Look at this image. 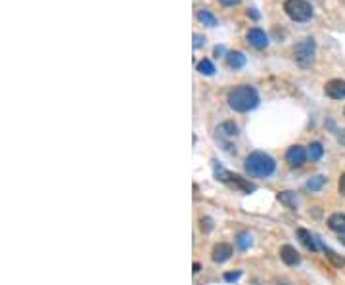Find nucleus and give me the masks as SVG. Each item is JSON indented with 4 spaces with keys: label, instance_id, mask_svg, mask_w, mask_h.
Listing matches in <instances>:
<instances>
[{
    "label": "nucleus",
    "instance_id": "423d86ee",
    "mask_svg": "<svg viewBox=\"0 0 345 285\" xmlns=\"http://www.w3.org/2000/svg\"><path fill=\"white\" fill-rule=\"evenodd\" d=\"M246 38H248L249 44H251L253 48H257V50H265V48L268 46V37L265 35V31H263V29H257V27L249 29Z\"/></svg>",
    "mask_w": 345,
    "mask_h": 285
},
{
    "label": "nucleus",
    "instance_id": "f3484780",
    "mask_svg": "<svg viewBox=\"0 0 345 285\" xmlns=\"http://www.w3.org/2000/svg\"><path fill=\"white\" fill-rule=\"evenodd\" d=\"M326 178L324 176H315V178H311V180L305 184V190L307 191H318L322 186H324Z\"/></svg>",
    "mask_w": 345,
    "mask_h": 285
},
{
    "label": "nucleus",
    "instance_id": "20e7f679",
    "mask_svg": "<svg viewBox=\"0 0 345 285\" xmlns=\"http://www.w3.org/2000/svg\"><path fill=\"white\" fill-rule=\"evenodd\" d=\"M284 12L288 14V18L294 21H307L313 16V6L307 0H286Z\"/></svg>",
    "mask_w": 345,
    "mask_h": 285
},
{
    "label": "nucleus",
    "instance_id": "1a4fd4ad",
    "mask_svg": "<svg viewBox=\"0 0 345 285\" xmlns=\"http://www.w3.org/2000/svg\"><path fill=\"white\" fill-rule=\"evenodd\" d=\"M280 258H282V262L288 264V266H296V264H299V253H297L296 247H292V245H284V247L280 249Z\"/></svg>",
    "mask_w": 345,
    "mask_h": 285
},
{
    "label": "nucleus",
    "instance_id": "4be33fe9",
    "mask_svg": "<svg viewBox=\"0 0 345 285\" xmlns=\"http://www.w3.org/2000/svg\"><path fill=\"white\" fill-rule=\"evenodd\" d=\"M240 276H242V272H230V274H224V279L226 281H236V279H240Z\"/></svg>",
    "mask_w": 345,
    "mask_h": 285
},
{
    "label": "nucleus",
    "instance_id": "6ab92c4d",
    "mask_svg": "<svg viewBox=\"0 0 345 285\" xmlns=\"http://www.w3.org/2000/svg\"><path fill=\"white\" fill-rule=\"evenodd\" d=\"M230 178H232V182H234V184H238L240 188H242V190H246V191H248V193H249V191H253V190H255V188H253L251 184H246V182L242 180L240 176H230Z\"/></svg>",
    "mask_w": 345,
    "mask_h": 285
},
{
    "label": "nucleus",
    "instance_id": "2eb2a0df",
    "mask_svg": "<svg viewBox=\"0 0 345 285\" xmlns=\"http://www.w3.org/2000/svg\"><path fill=\"white\" fill-rule=\"evenodd\" d=\"M309 157H311V161H318L322 155H324V148L320 146L318 142H313L311 146H309Z\"/></svg>",
    "mask_w": 345,
    "mask_h": 285
},
{
    "label": "nucleus",
    "instance_id": "0eeeda50",
    "mask_svg": "<svg viewBox=\"0 0 345 285\" xmlns=\"http://www.w3.org/2000/svg\"><path fill=\"white\" fill-rule=\"evenodd\" d=\"M324 92L328 98H332V100H343L345 98V81L341 79H332V81H328L324 86Z\"/></svg>",
    "mask_w": 345,
    "mask_h": 285
},
{
    "label": "nucleus",
    "instance_id": "bb28decb",
    "mask_svg": "<svg viewBox=\"0 0 345 285\" xmlns=\"http://www.w3.org/2000/svg\"><path fill=\"white\" fill-rule=\"evenodd\" d=\"M341 243L345 245V234H341Z\"/></svg>",
    "mask_w": 345,
    "mask_h": 285
},
{
    "label": "nucleus",
    "instance_id": "412c9836",
    "mask_svg": "<svg viewBox=\"0 0 345 285\" xmlns=\"http://www.w3.org/2000/svg\"><path fill=\"white\" fill-rule=\"evenodd\" d=\"M205 44V37H201V35H194V48H200V46H203Z\"/></svg>",
    "mask_w": 345,
    "mask_h": 285
},
{
    "label": "nucleus",
    "instance_id": "9d476101",
    "mask_svg": "<svg viewBox=\"0 0 345 285\" xmlns=\"http://www.w3.org/2000/svg\"><path fill=\"white\" fill-rule=\"evenodd\" d=\"M328 228L335 232V234H345V215L341 212H334L328 219Z\"/></svg>",
    "mask_w": 345,
    "mask_h": 285
},
{
    "label": "nucleus",
    "instance_id": "a878e982",
    "mask_svg": "<svg viewBox=\"0 0 345 285\" xmlns=\"http://www.w3.org/2000/svg\"><path fill=\"white\" fill-rule=\"evenodd\" d=\"M200 270H201V264L200 262H196V264H194V274H198Z\"/></svg>",
    "mask_w": 345,
    "mask_h": 285
},
{
    "label": "nucleus",
    "instance_id": "a211bd4d",
    "mask_svg": "<svg viewBox=\"0 0 345 285\" xmlns=\"http://www.w3.org/2000/svg\"><path fill=\"white\" fill-rule=\"evenodd\" d=\"M278 199L282 201L284 205H288V207H296V203H297V199H296V193H292V191H282L280 195H278Z\"/></svg>",
    "mask_w": 345,
    "mask_h": 285
},
{
    "label": "nucleus",
    "instance_id": "cd10ccee",
    "mask_svg": "<svg viewBox=\"0 0 345 285\" xmlns=\"http://www.w3.org/2000/svg\"><path fill=\"white\" fill-rule=\"evenodd\" d=\"M343 113H345V111H343Z\"/></svg>",
    "mask_w": 345,
    "mask_h": 285
},
{
    "label": "nucleus",
    "instance_id": "b1692460",
    "mask_svg": "<svg viewBox=\"0 0 345 285\" xmlns=\"http://www.w3.org/2000/svg\"><path fill=\"white\" fill-rule=\"evenodd\" d=\"M337 188H339V193L345 195V172L341 174V178H339V184H337Z\"/></svg>",
    "mask_w": 345,
    "mask_h": 285
},
{
    "label": "nucleus",
    "instance_id": "393cba45",
    "mask_svg": "<svg viewBox=\"0 0 345 285\" xmlns=\"http://www.w3.org/2000/svg\"><path fill=\"white\" fill-rule=\"evenodd\" d=\"M224 6H234V4H238L240 0H220Z\"/></svg>",
    "mask_w": 345,
    "mask_h": 285
},
{
    "label": "nucleus",
    "instance_id": "7ed1b4c3",
    "mask_svg": "<svg viewBox=\"0 0 345 285\" xmlns=\"http://www.w3.org/2000/svg\"><path fill=\"white\" fill-rule=\"evenodd\" d=\"M316 44L313 38H303L294 46V59L299 67H309L315 61Z\"/></svg>",
    "mask_w": 345,
    "mask_h": 285
},
{
    "label": "nucleus",
    "instance_id": "dca6fc26",
    "mask_svg": "<svg viewBox=\"0 0 345 285\" xmlns=\"http://www.w3.org/2000/svg\"><path fill=\"white\" fill-rule=\"evenodd\" d=\"M198 71H200L201 75H205V77H211V75H215V65L211 63L209 59H201L200 63H198Z\"/></svg>",
    "mask_w": 345,
    "mask_h": 285
},
{
    "label": "nucleus",
    "instance_id": "9b49d317",
    "mask_svg": "<svg viewBox=\"0 0 345 285\" xmlns=\"http://www.w3.org/2000/svg\"><path fill=\"white\" fill-rule=\"evenodd\" d=\"M246 56L242 54V52H228L226 54V63H228L230 69H242V67L246 65Z\"/></svg>",
    "mask_w": 345,
    "mask_h": 285
},
{
    "label": "nucleus",
    "instance_id": "5701e85b",
    "mask_svg": "<svg viewBox=\"0 0 345 285\" xmlns=\"http://www.w3.org/2000/svg\"><path fill=\"white\" fill-rule=\"evenodd\" d=\"M201 230H205V232H211V230H213L211 219H201Z\"/></svg>",
    "mask_w": 345,
    "mask_h": 285
},
{
    "label": "nucleus",
    "instance_id": "39448f33",
    "mask_svg": "<svg viewBox=\"0 0 345 285\" xmlns=\"http://www.w3.org/2000/svg\"><path fill=\"white\" fill-rule=\"evenodd\" d=\"M307 155H309V153L305 152V148H301V146H292V148L286 152V163L292 167V169H299V167L305 165Z\"/></svg>",
    "mask_w": 345,
    "mask_h": 285
},
{
    "label": "nucleus",
    "instance_id": "f257e3e1",
    "mask_svg": "<svg viewBox=\"0 0 345 285\" xmlns=\"http://www.w3.org/2000/svg\"><path fill=\"white\" fill-rule=\"evenodd\" d=\"M226 102L228 105L238 111V113H248L251 109H255L259 105V94L253 86L249 85H240L236 88H232L226 96Z\"/></svg>",
    "mask_w": 345,
    "mask_h": 285
},
{
    "label": "nucleus",
    "instance_id": "ddd939ff",
    "mask_svg": "<svg viewBox=\"0 0 345 285\" xmlns=\"http://www.w3.org/2000/svg\"><path fill=\"white\" fill-rule=\"evenodd\" d=\"M196 18H198V21H201L203 25H207V27H215V25H217V18L211 14L209 10H198V12H196Z\"/></svg>",
    "mask_w": 345,
    "mask_h": 285
},
{
    "label": "nucleus",
    "instance_id": "6e6552de",
    "mask_svg": "<svg viewBox=\"0 0 345 285\" xmlns=\"http://www.w3.org/2000/svg\"><path fill=\"white\" fill-rule=\"evenodd\" d=\"M232 257V247H230L228 243H217L213 251H211V258H213V262H226L228 258Z\"/></svg>",
    "mask_w": 345,
    "mask_h": 285
},
{
    "label": "nucleus",
    "instance_id": "4468645a",
    "mask_svg": "<svg viewBox=\"0 0 345 285\" xmlns=\"http://www.w3.org/2000/svg\"><path fill=\"white\" fill-rule=\"evenodd\" d=\"M297 236H299V239H301V243L305 245L307 249H311V251H316V241H315V238L307 232V230H297Z\"/></svg>",
    "mask_w": 345,
    "mask_h": 285
},
{
    "label": "nucleus",
    "instance_id": "f03ea898",
    "mask_svg": "<svg viewBox=\"0 0 345 285\" xmlns=\"http://www.w3.org/2000/svg\"><path fill=\"white\" fill-rule=\"evenodd\" d=\"M244 169L248 171L249 176H255V178H267L270 176L274 169H276V163L274 159L263 152H253L246 157L244 163Z\"/></svg>",
    "mask_w": 345,
    "mask_h": 285
},
{
    "label": "nucleus",
    "instance_id": "aec40b11",
    "mask_svg": "<svg viewBox=\"0 0 345 285\" xmlns=\"http://www.w3.org/2000/svg\"><path fill=\"white\" fill-rule=\"evenodd\" d=\"M236 243H238V247H240V249H248V247H249V243H251V238H249L248 234H240V236H238V241H236Z\"/></svg>",
    "mask_w": 345,
    "mask_h": 285
},
{
    "label": "nucleus",
    "instance_id": "f8f14e48",
    "mask_svg": "<svg viewBox=\"0 0 345 285\" xmlns=\"http://www.w3.org/2000/svg\"><path fill=\"white\" fill-rule=\"evenodd\" d=\"M217 132L220 136H226V138H234L236 134H238V124L234 123V121H226V123H222L217 128Z\"/></svg>",
    "mask_w": 345,
    "mask_h": 285
}]
</instances>
